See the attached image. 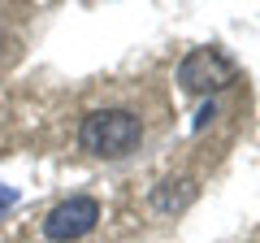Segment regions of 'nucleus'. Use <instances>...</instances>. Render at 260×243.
I'll list each match as a JSON object with an SVG mask.
<instances>
[{"label":"nucleus","mask_w":260,"mask_h":243,"mask_svg":"<svg viewBox=\"0 0 260 243\" xmlns=\"http://www.w3.org/2000/svg\"><path fill=\"white\" fill-rule=\"evenodd\" d=\"M13 56V39H9V31H5V22H0V66Z\"/></svg>","instance_id":"39448f33"},{"label":"nucleus","mask_w":260,"mask_h":243,"mask_svg":"<svg viewBox=\"0 0 260 243\" xmlns=\"http://www.w3.org/2000/svg\"><path fill=\"white\" fill-rule=\"evenodd\" d=\"M78 143H83L87 157L100 161H121L143 143V122L130 109H95L83 117L78 126Z\"/></svg>","instance_id":"f257e3e1"},{"label":"nucleus","mask_w":260,"mask_h":243,"mask_svg":"<svg viewBox=\"0 0 260 243\" xmlns=\"http://www.w3.org/2000/svg\"><path fill=\"white\" fill-rule=\"evenodd\" d=\"M195 196H200V187H195L191 178H165V183L152 191V208H156V213H182Z\"/></svg>","instance_id":"20e7f679"},{"label":"nucleus","mask_w":260,"mask_h":243,"mask_svg":"<svg viewBox=\"0 0 260 243\" xmlns=\"http://www.w3.org/2000/svg\"><path fill=\"white\" fill-rule=\"evenodd\" d=\"M234 78L239 74H234L230 56H221L217 48H195V52L182 56V66H178V87H182V92H195V96L225 92Z\"/></svg>","instance_id":"f03ea898"},{"label":"nucleus","mask_w":260,"mask_h":243,"mask_svg":"<svg viewBox=\"0 0 260 243\" xmlns=\"http://www.w3.org/2000/svg\"><path fill=\"white\" fill-rule=\"evenodd\" d=\"M95 222H100V200H91V196H70V200H61L56 208H48V217H44V239H52V243H74V239H83V234H91Z\"/></svg>","instance_id":"7ed1b4c3"}]
</instances>
